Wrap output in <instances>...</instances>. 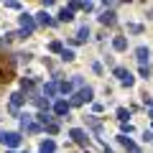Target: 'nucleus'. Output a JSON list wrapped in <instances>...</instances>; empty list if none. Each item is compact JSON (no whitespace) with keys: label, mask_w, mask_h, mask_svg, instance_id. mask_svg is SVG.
Returning a JSON list of instances; mask_svg holds the SVG:
<instances>
[{"label":"nucleus","mask_w":153,"mask_h":153,"mask_svg":"<svg viewBox=\"0 0 153 153\" xmlns=\"http://www.w3.org/2000/svg\"><path fill=\"white\" fill-rule=\"evenodd\" d=\"M69 107H71V102H64V100H56L54 102V112L56 115H69Z\"/></svg>","instance_id":"nucleus-7"},{"label":"nucleus","mask_w":153,"mask_h":153,"mask_svg":"<svg viewBox=\"0 0 153 153\" xmlns=\"http://www.w3.org/2000/svg\"><path fill=\"white\" fill-rule=\"evenodd\" d=\"M21 28H23V36H31V31L36 28V21H33V16L23 13V16H21Z\"/></svg>","instance_id":"nucleus-4"},{"label":"nucleus","mask_w":153,"mask_h":153,"mask_svg":"<svg viewBox=\"0 0 153 153\" xmlns=\"http://www.w3.org/2000/svg\"><path fill=\"white\" fill-rule=\"evenodd\" d=\"M130 153H140V151H138V148H135V151H130Z\"/></svg>","instance_id":"nucleus-28"},{"label":"nucleus","mask_w":153,"mask_h":153,"mask_svg":"<svg viewBox=\"0 0 153 153\" xmlns=\"http://www.w3.org/2000/svg\"><path fill=\"white\" fill-rule=\"evenodd\" d=\"M115 76H117L120 84H125V87H133V82H135V76H133L128 69H123V66H115Z\"/></svg>","instance_id":"nucleus-3"},{"label":"nucleus","mask_w":153,"mask_h":153,"mask_svg":"<svg viewBox=\"0 0 153 153\" xmlns=\"http://www.w3.org/2000/svg\"><path fill=\"white\" fill-rule=\"evenodd\" d=\"M8 153H16V151H8Z\"/></svg>","instance_id":"nucleus-29"},{"label":"nucleus","mask_w":153,"mask_h":153,"mask_svg":"<svg viewBox=\"0 0 153 153\" xmlns=\"http://www.w3.org/2000/svg\"><path fill=\"white\" fill-rule=\"evenodd\" d=\"M61 59H64V61H71V59H74V51L64 49V51H61Z\"/></svg>","instance_id":"nucleus-21"},{"label":"nucleus","mask_w":153,"mask_h":153,"mask_svg":"<svg viewBox=\"0 0 153 153\" xmlns=\"http://www.w3.org/2000/svg\"><path fill=\"white\" fill-rule=\"evenodd\" d=\"M0 143H3V146H8V148H16V146H21V133L3 130V133H0Z\"/></svg>","instance_id":"nucleus-1"},{"label":"nucleus","mask_w":153,"mask_h":153,"mask_svg":"<svg viewBox=\"0 0 153 153\" xmlns=\"http://www.w3.org/2000/svg\"><path fill=\"white\" fill-rule=\"evenodd\" d=\"M112 46H115V51H125V49H128V38H125V36H115Z\"/></svg>","instance_id":"nucleus-8"},{"label":"nucleus","mask_w":153,"mask_h":153,"mask_svg":"<svg viewBox=\"0 0 153 153\" xmlns=\"http://www.w3.org/2000/svg\"><path fill=\"white\" fill-rule=\"evenodd\" d=\"M71 18H74V16H71V10H69V8H64V10L59 13V21H64V23H69Z\"/></svg>","instance_id":"nucleus-17"},{"label":"nucleus","mask_w":153,"mask_h":153,"mask_svg":"<svg viewBox=\"0 0 153 153\" xmlns=\"http://www.w3.org/2000/svg\"><path fill=\"white\" fill-rule=\"evenodd\" d=\"M54 151H56V143L51 140V138H49V140H44V143H41V153H54Z\"/></svg>","instance_id":"nucleus-10"},{"label":"nucleus","mask_w":153,"mask_h":153,"mask_svg":"<svg viewBox=\"0 0 153 153\" xmlns=\"http://www.w3.org/2000/svg\"><path fill=\"white\" fill-rule=\"evenodd\" d=\"M56 89H59V84H56V82H49V84L44 87V92L49 94V97H54V94H56Z\"/></svg>","instance_id":"nucleus-15"},{"label":"nucleus","mask_w":153,"mask_h":153,"mask_svg":"<svg viewBox=\"0 0 153 153\" xmlns=\"http://www.w3.org/2000/svg\"><path fill=\"white\" fill-rule=\"evenodd\" d=\"M128 117H130V112H128L125 107H120V110H117V120H120V123H125Z\"/></svg>","instance_id":"nucleus-18"},{"label":"nucleus","mask_w":153,"mask_h":153,"mask_svg":"<svg viewBox=\"0 0 153 153\" xmlns=\"http://www.w3.org/2000/svg\"><path fill=\"white\" fill-rule=\"evenodd\" d=\"M135 56H138V61H140V66H148V61H151V51H148L146 46H140V49L135 51Z\"/></svg>","instance_id":"nucleus-6"},{"label":"nucleus","mask_w":153,"mask_h":153,"mask_svg":"<svg viewBox=\"0 0 153 153\" xmlns=\"http://www.w3.org/2000/svg\"><path fill=\"white\" fill-rule=\"evenodd\" d=\"M128 133H133V128L128 125V123H123V135H128Z\"/></svg>","instance_id":"nucleus-26"},{"label":"nucleus","mask_w":153,"mask_h":153,"mask_svg":"<svg viewBox=\"0 0 153 153\" xmlns=\"http://www.w3.org/2000/svg\"><path fill=\"white\" fill-rule=\"evenodd\" d=\"M140 76L148 79V76H151V66H140Z\"/></svg>","instance_id":"nucleus-25"},{"label":"nucleus","mask_w":153,"mask_h":153,"mask_svg":"<svg viewBox=\"0 0 153 153\" xmlns=\"http://www.w3.org/2000/svg\"><path fill=\"white\" fill-rule=\"evenodd\" d=\"M87 123H89V125L94 128V130H100V120L94 117V115H89V117H87Z\"/></svg>","instance_id":"nucleus-22"},{"label":"nucleus","mask_w":153,"mask_h":153,"mask_svg":"<svg viewBox=\"0 0 153 153\" xmlns=\"http://www.w3.org/2000/svg\"><path fill=\"white\" fill-rule=\"evenodd\" d=\"M59 89H61L64 94H69V92H71V82H59Z\"/></svg>","instance_id":"nucleus-20"},{"label":"nucleus","mask_w":153,"mask_h":153,"mask_svg":"<svg viewBox=\"0 0 153 153\" xmlns=\"http://www.w3.org/2000/svg\"><path fill=\"white\" fill-rule=\"evenodd\" d=\"M36 23H41V26H54V21L46 13H36Z\"/></svg>","instance_id":"nucleus-11"},{"label":"nucleus","mask_w":153,"mask_h":153,"mask_svg":"<svg viewBox=\"0 0 153 153\" xmlns=\"http://www.w3.org/2000/svg\"><path fill=\"white\" fill-rule=\"evenodd\" d=\"M44 128H46V133H51V135H54V133H59V123H54V120H51L49 125H44Z\"/></svg>","instance_id":"nucleus-19"},{"label":"nucleus","mask_w":153,"mask_h":153,"mask_svg":"<svg viewBox=\"0 0 153 153\" xmlns=\"http://www.w3.org/2000/svg\"><path fill=\"white\" fill-rule=\"evenodd\" d=\"M146 105H148V110H151V117H153V100H148V97H146Z\"/></svg>","instance_id":"nucleus-27"},{"label":"nucleus","mask_w":153,"mask_h":153,"mask_svg":"<svg viewBox=\"0 0 153 153\" xmlns=\"http://www.w3.org/2000/svg\"><path fill=\"white\" fill-rule=\"evenodd\" d=\"M49 51H54V54H61V51H64L61 41H51V44H49Z\"/></svg>","instance_id":"nucleus-16"},{"label":"nucleus","mask_w":153,"mask_h":153,"mask_svg":"<svg viewBox=\"0 0 153 153\" xmlns=\"http://www.w3.org/2000/svg\"><path fill=\"white\" fill-rule=\"evenodd\" d=\"M71 87H82V76H79V74L71 76Z\"/></svg>","instance_id":"nucleus-24"},{"label":"nucleus","mask_w":153,"mask_h":153,"mask_svg":"<svg viewBox=\"0 0 153 153\" xmlns=\"http://www.w3.org/2000/svg\"><path fill=\"white\" fill-rule=\"evenodd\" d=\"M69 135L74 138V140L79 143V146H87V143H89V138H87V133H84L82 128H71V130H69Z\"/></svg>","instance_id":"nucleus-5"},{"label":"nucleus","mask_w":153,"mask_h":153,"mask_svg":"<svg viewBox=\"0 0 153 153\" xmlns=\"http://www.w3.org/2000/svg\"><path fill=\"white\" fill-rule=\"evenodd\" d=\"M92 94H94L92 87H82L74 97H71V105H84V102H89V100H92Z\"/></svg>","instance_id":"nucleus-2"},{"label":"nucleus","mask_w":153,"mask_h":153,"mask_svg":"<svg viewBox=\"0 0 153 153\" xmlns=\"http://www.w3.org/2000/svg\"><path fill=\"white\" fill-rule=\"evenodd\" d=\"M100 23H107V26H110V23H115V13L112 10H105L102 16H100Z\"/></svg>","instance_id":"nucleus-12"},{"label":"nucleus","mask_w":153,"mask_h":153,"mask_svg":"<svg viewBox=\"0 0 153 153\" xmlns=\"http://www.w3.org/2000/svg\"><path fill=\"white\" fill-rule=\"evenodd\" d=\"M128 31H130V33H140V31H143V28H140V26H138V23H128Z\"/></svg>","instance_id":"nucleus-23"},{"label":"nucleus","mask_w":153,"mask_h":153,"mask_svg":"<svg viewBox=\"0 0 153 153\" xmlns=\"http://www.w3.org/2000/svg\"><path fill=\"white\" fill-rule=\"evenodd\" d=\"M23 102H26L23 92H13V94H10V107H16V110H18V105H23Z\"/></svg>","instance_id":"nucleus-9"},{"label":"nucleus","mask_w":153,"mask_h":153,"mask_svg":"<svg viewBox=\"0 0 153 153\" xmlns=\"http://www.w3.org/2000/svg\"><path fill=\"white\" fill-rule=\"evenodd\" d=\"M117 140H120L123 146L128 148V151H135V143H133V140H130V138H128V135H117Z\"/></svg>","instance_id":"nucleus-14"},{"label":"nucleus","mask_w":153,"mask_h":153,"mask_svg":"<svg viewBox=\"0 0 153 153\" xmlns=\"http://www.w3.org/2000/svg\"><path fill=\"white\" fill-rule=\"evenodd\" d=\"M87 38H89V28L82 26V28H79V33H76V44H82V41H87Z\"/></svg>","instance_id":"nucleus-13"}]
</instances>
